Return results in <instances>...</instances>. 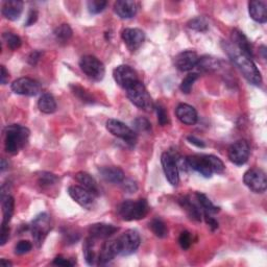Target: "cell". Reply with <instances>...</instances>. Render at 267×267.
Masks as SVG:
<instances>
[{
	"instance_id": "obj_52",
	"label": "cell",
	"mask_w": 267,
	"mask_h": 267,
	"mask_svg": "<svg viewBox=\"0 0 267 267\" xmlns=\"http://www.w3.org/2000/svg\"><path fill=\"white\" fill-rule=\"evenodd\" d=\"M187 139H188L189 142H190L191 144H193V145L197 146V147H202V148H203V147L206 146V144H205L202 140L197 139V138L194 137V136H189Z\"/></svg>"
},
{
	"instance_id": "obj_23",
	"label": "cell",
	"mask_w": 267,
	"mask_h": 267,
	"mask_svg": "<svg viewBox=\"0 0 267 267\" xmlns=\"http://www.w3.org/2000/svg\"><path fill=\"white\" fill-rule=\"evenodd\" d=\"M103 179L112 184H120L125 181V172L116 166H105L99 168Z\"/></svg>"
},
{
	"instance_id": "obj_35",
	"label": "cell",
	"mask_w": 267,
	"mask_h": 267,
	"mask_svg": "<svg viewBox=\"0 0 267 267\" xmlns=\"http://www.w3.org/2000/svg\"><path fill=\"white\" fill-rule=\"evenodd\" d=\"M3 40L6 43L7 47L12 50H17L18 48H20L21 44H22L20 37H18L13 32H4L3 33Z\"/></svg>"
},
{
	"instance_id": "obj_22",
	"label": "cell",
	"mask_w": 267,
	"mask_h": 267,
	"mask_svg": "<svg viewBox=\"0 0 267 267\" xmlns=\"http://www.w3.org/2000/svg\"><path fill=\"white\" fill-rule=\"evenodd\" d=\"M118 228L113 225L108 224H94L89 228V234L94 239H107L111 237L116 232H118Z\"/></svg>"
},
{
	"instance_id": "obj_25",
	"label": "cell",
	"mask_w": 267,
	"mask_h": 267,
	"mask_svg": "<svg viewBox=\"0 0 267 267\" xmlns=\"http://www.w3.org/2000/svg\"><path fill=\"white\" fill-rule=\"evenodd\" d=\"M249 12L253 20L258 23H265L267 21L266 3L261 0H254L249 3Z\"/></svg>"
},
{
	"instance_id": "obj_16",
	"label": "cell",
	"mask_w": 267,
	"mask_h": 267,
	"mask_svg": "<svg viewBox=\"0 0 267 267\" xmlns=\"http://www.w3.org/2000/svg\"><path fill=\"white\" fill-rule=\"evenodd\" d=\"M199 61L195 51L187 50L179 53L174 59V65L180 71H190L197 66Z\"/></svg>"
},
{
	"instance_id": "obj_14",
	"label": "cell",
	"mask_w": 267,
	"mask_h": 267,
	"mask_svg": "<svg viewBox=\"0 0 267 267\" xmlns=\"http://www.w3.org/2000/svg\"><path fill=\"white\" fill-rule=\"evenodd\" d=\"M161 163L167 181H168L172 186L179 185L180 183L179 167H177V164L172 155L169 152L162 153Z\"/></svg>"
},
{
	"instance_id": "obj_39",
	"label": "cell",
	"mask_w": 267,
	"mask_h": 267,
	"mask_svg": "<svg viewBox=\"0 0 267 267\" xmlns=\"http://www.w3.org/2000/svg\"><path fill=\"white\" fill-rule=\"evenodd\" d=\"M108 2L105 1V0H90V1H88L87 5H88V9L89 12L91 14H99L102 13L103 10L106 8Z\"/></svg>"
},
{
	"instance_id": "obj_17",
	"label": "cell",
	"mask_w": 267,
	"mask_h": 267,
	"mask_svg": "<svg viewBox=\"0 0 267 267\" xmlns=\"http://www.w3.org/2000/svg\"><path fill=\"white\" fill-rule=\"evenodd\" d=\"M187 164L189 168H191L198 173L202 174L205 177H211L213 174L212 169H211L209 161L206 155H190V157L186 158Z\"/></svg>"
},
{
	"instance_id": "obj_21",
	"label": "cell",
	"mask_w": 267,
	"mask_h": 267,
	"mask_svg": "<svg viewBox=\"0 0 267 267\" xmlns=\"http://www.w3.org/2000/svg\"><path fill=\"white\" fill-rule=\"evenodd\" d=\"M114 10L121 19H130L136 15L138 5L131 0H119L114 4Z\"/></svg>"
},
{
	"instance_id": "obj_27",
	"label": "cell",
	"mask_w": 267,
	"mask_h": 267,
	"mask_svg": "<svg viewBox=\"0 0 267 267\" xmlns=\"http://www.w3.org/2000/svg\"><path fill=\"white\" fill-rule=\"evenodd\" d=\"M2 225H8V222L12 219L14 214V207H15V200L14 197L9 194H2Z\"/></svg>"
},
{
	"instance_id": "obj_18",
	"label": "cell",
	"mask_w": 267,
	"mask_h": 267,
	"mask_svg": "<svg viewBox=\"0 0 267 267\" xmlns=\"http://www.w3.org/2000/svg\"><path fill=\"white\" fill-rule=\"evenodd\" d=\"M118 255L119 252L116 240H108L103 244L102 249H100V252L97 256V263L99 265H106L112 261Z\"/></svg>"
},
{
	"instance_id": "obj_10",
	"label": "cell",
	"mask_w": 267,
	"mask_h": 267,
	"mask_svg": "<svg viewBox=\"0 0 267 267\" xmlns=\"http://www.w3.org/2000/svg\"><path fill=\"white\" fill-rule=\"evenodd\" d=\"M12 91L23 96H36L41 92V84L30 77H20L10 86Z\"/></svg>"
},
{
	"instance_id": "obj_42",
	"label": "cell",
	"mask_w": 267,
	"mask_h": 267,
	"mask_svg": "<svg viewBox=\"0 0 267 267\" xmlns=\"http://www.w3.org/2000/svg\"><path fill=\"white\" fill-rule=\"evenodd\" d=\"M32 249V244L27 240H21L17 243L15 247V254L16 255H24L30 252Z\"/></svg>"
},
{
	"instance_id": "obj_55",
	"label": "cell",
	"mask_w": 267,
	"mask_h": 267,
	"mask_svg": "<svg viewBox=\"0 0 267 267\" xmlns=\"http://www.w3.org/2000/svg\"><path fill=\"white\" fill-rule=\"evenodd\" d=\"M0 263H1L2 265H5L6 267H8V266H12V263L8 262V261H5L4 259H1V261H0Z\"/></svg>"
},
{
	"instance_id": "obj_33",
	"label": "cell",
	"mask_w": 267,
	"mask_h": 267,
	"mask_svg": "<svg viewBox=\"0 0 267 267\" xmlns=\"http://www.w3.org/2000/svg\"><path fill=\"white\" fill-rule=\"evenodd\" d=\"M54 37L60 43L68 42L72 37V29L68 24H62L54 30Z\"/></svg>"
},
{
	"instance_id": "obj_38",
	"label": "cell",
	"mask_w": 267,
	"mask_h": 267,
	"mask_svg": "<svg viewBox=\"0 0 267 267\" xmlns=\"http://www.w3.org/2000/svg\"><path fill=\"white\" fill-rule=\"evenodd\" d=\"M207 159L209 161L211 169H212L213 173H222L225 171V164L219 158L215 157V155L212 154H207Z\"/></svg>"
},
{
	"instance_id": "obj_15",
	"label": "cell",
	"mask_w": 267,
	"mask_h": 267,
	"mask_svg": "<svg viewBox=\"0 0 267 267\" xmlns=\"http://www.w3.org/2000/svg\"><path fill=\"white\" fill-rule=\"evenodd\" d=\"M122 40L131 51H135L145 40V33L139 28H126L122 31Z\"/></svg>"
},
{
	"instance_id": "obj_24",
	"label": "cell",
	"mask_w": 267,
	"mask_h": 267,
	"mask_svg": "<svg viewBox=\"0 0 267 267\" xmlns=\"http://www.w3.org/2000/svg\"><path fill=\"white\" fill-rule=\"evenodd\" d=\"M22 10H23V2L19 0H9V1H4L2 4V15L8 20H18Z\"/></svg>"
},
{
	"instance_id": "obj_46",
	"label": "cell",
	"mask_w": 267,
	"mask_h": 267,
	"mask_svg": "<svg viewBox=\"0 0 267 267\" xmlns=\"http://www.w3.org/2000/svg\"><path fill=\"white\" fill-rule=\"evenodd\" d=\"M9 238V228L8 225H1L0 231V246H4Z\"/></svg>"
},
{
	"instance_id": "obj_53",
	"label": "cell",
	"mask_w": 267,
	"mask_h": 267,
	"mask_svg": "<svg viewBox=\"0 0 267 267\" xmlns=\"http://www.w3.org/2000/svg\"><path fill=\"white\" fill-rule=\"evenodd\" d=\"M7 82H8V72L6 71L4 66H1V84L5 85Z\"/></svg>"
},
{
	"instance_id": "obj_4",
	"label": "cell",
	"mask_w": 267,
	"mask_h": 267,
	"mask_svg": "<svg viewBox=\"0 0 267 267\" xmlns=\"http://www.w3.org/2000/svg\"><path fill=\"white\" fill-rule=\"evenodd\" d=\"M126 92L131 102L139 109L146 111V112L154 109V105L149 93L147 92L145 86L140 81L129 87Z\"/></svg>"
},
{
	"instance_id": "obj_47",
	"label": "cell",
	"mask_w": 267,
	"mask_h": 267,
	"mask_svg": "<svg viewBox=\"0 0 267 267\" xmlns=\"http://www.w3.org/2000/svg\"><path fill=\"white\" fill-rule=\"evenodd\" d=\"M204 217L206 219V222L209 225V227L211 228V230L215 231L216 229H218V222H217V220L214 219L212 216H211V214L204 212Z\"/></svg>"
},
{
	"instance_id": "obj_29",
	"label": "cell",
	"mask_w": 267,
	"mask_h": 267,
	"mask_svg": "<svg viewBox=\"0 0 267 267\" xmlns=\"http://www.w3.org/2000/svg\"><path fill=\"white\" fill-rule=\"evenodd\" d=\"M180 204L191 219H194L196 221L202 220V211H200L198 206H196L193 202H191V199H189L188 197H184L180 200Z\"/></svg>"
},
{
	"instance_id": "obj_30",
	"label": "cell",
	"mask_w": 267,
	"mask_h": 267,
	"mask_svg": "<svg viewBox=\"0 0 267 267\" xmlns=\"http://www.w3.org/2000/svg\"><path fill=\"white\" fill-rule=\"evenodd\" d=\"M84 257L86 262L89 265H94L95 262L97 261V256L95 254L94 251V238H92L91 236L87 238L84 242Z\"/></svg>"
},
{
	"instance_id": "obj_2",
	"label": "cell",
	"mask_w": 267,
	"mask_h": 267,
	"mask_svg": "<svg viewBox=\"0 0 267 267\" xmlns=\"http://www.w3.org/2000/svg\"><path fill=\"white\" fill-rule=\"evenodd\" d=\"M29 130L20 125H10L4 129V148L9 154H16L29 139Z\"/></svg>"
},
{
	"instance_id": "obj_26",
	"label": "cell",
	"mask_w": 267,
	"mask_h": 267,
	"mask_svg": "<svg viewBox=\"0 0 267 267\" xmlns=\"http://www.w3.org/2000/svg\"><path fill=\"white\" fill-rule=\"evenodd\" d=\"M75 180L82 185V187L86 188L87 190L92 192L96 196L98 195V192H99L98 185H97L96 181L93 179V177L90 174L87 173V172H84V171L77 172L75 174Z\"/></svg>"
},
{
	"instance_id": "obj_31",
	"label": "cell",
	"mask_w": 267,
	"mask_h": 267,
	"mask_svg": "<svg viewBox=\"0 0 267 267\" xmlns=\"http://www.w3.org/2000/svg\"><path fill=\"white\" fill-rule=\"evenodd\" d=\"M195 196L199 206L203 208L204 212L209 214H215L219 212V207H216L212 202H211L207 195L203 193H196Z\"/></svg>"
},
{
	"instance_id": "obj_36",
	"label": "cell",
	"mask_w": 267,
	"mask_h": 267,
	"mask_svg": "<svg viewBox=\"0 0 267 267\" xmlns=\"http://www.w3.org/2000/svg\"><path fill=\"white\" fill-rule=\"evenodd\" d=\"M188 26L190 28H192V29H194V30L200 31V32H205L209 28L208 21L204 17L193 18L192 20H190L188 22Z\"/></svg>"
},
{
	"instance_id": "obj_13",
	"label": "cell",
	"mask_w": 267,
	"mask_h": 267,
	"mask_svg": "<svg viewBox=\"0 0 267 267\" xmlns=\"http://www.w3.org/2000/svg\"><path fill=\"white\" fill-rule=\"evenodd\" d=\"M68 194L75 203H77L83 208L90 210L95 204L96 195L82 186H70L68 188Z\"/></svg>"
},
{
	"instance_id": "obj_50",
	"label": "cell",
	"mask_w": 267,
	"mask_h": 267,
	"mask_svg": "<svg viewBox=\"0 0 267 267\" xmlns=\"http://www.w3.org/2000/svg\"><path fill=\"white\" fill-rule=\"evenodd\" d=\"M41 55H42V52H41V51H38V50L32 51V52L29 54V57H28V63H29L31 66H35V65L38 63V61L40 60Z\"/></svg>"
},
{
	"instance_id": "obj_48",
	"label": "cell",
	"mask_w": 267,
	"mask_h": 267,
	"mask_svg": "<svg viewBox=\"0 0 267 267\" xmlns=\"http://www.w3.org/2000/svg\"><path fill=\"white\" fill-rule=\"evenodd\" d=\"M37 20H38V12L36 9H31L30 12L28 13V16H27V19H26V22H25V25L30 26L33 23H36Z\"/></svg>"
},
{
	"instance_id": "obj_41",
	"label": "cell",
	"mask_w": 267,
	"mask_h": 267,
	"mask_svg": "<svg viewBox=\"0 0 267 267\" xmlns=\"http://www.w3.org/2000/svg\"><path fill=\"white\" fill-rule=\"evenodd\" d=\"M58 182V177L49 172H43L39 176V184L41 186H51Z\"/></svg>"
},
{
	"instance_id": "obj_5",
	"label": "cell",
	"mask_w": 267,
	"mask_h": 267,
	"mask_svg": "<svg viewBox=\"0 0 267 267\" xmlns=\"http://www.w3.org/2000/svg\"><path fill=\"white\" fill-rule=\"evenodd\" d=\"M80 67L82 71L95 82H99L104 79L106 68L105 65L93 55H85L80 61Z\"/></svg>"
},
{
	"instance_id": "obj_7",
	"label": "cell",
	"mask_w": 267,
	"mask_h": 267,
	"mask_svg": "<svg viewBox=\"0 0 267 267\" xmlns=\"http://www.w3.org/2000/svg\"><path fill=\"white\" fill-rule=\"evenodd\" d=\"M107 130L112 134L113 136L120 138L127 142L130 145H135L137 141V135L131 128H129L124 122L117 119H109L107 121Z\"/></svg>"
},
{
	"instance_id": "obj_11",
	"label": "cell",
	"mask_w": 267,
	"mask_h": 267,
	"mask_svg": "<svg viewBox=\"0 0 267 267\" xmlns=\"http://www.w3.org/2000/svg\"><path fill=\"white\" fill-rule=\"evenodd\" d=\"M113 76L115 82L125 90L132 85L139 82V77L137 72L134 70L131 66L128 65H120L114 69Z\"/></svg>"
},
{
	"instance_id": "obj_8",
	"label": "cell",
	"mask_w": 267,
	"mask_h": 267,
	"mask_svg": "<svg viewBox=\"0 0 267 267\" xmlns=\"http://www.w3.org/2000/svg\"><path fill=\"white\" fill-rule=\"evenodd\" d=\"M31 235L37 247L40 248L44 239L46 238L48 232L50 231V218L47 213L39 214L35 219L32 220L31 226Z\"/></svg>"
},
{
	"instance_id": "obj_19",
	"label": "cell",
	"mask_w": 267,
	"mask_h": 267,
	"mask_svg": "<svg viewBox=\"0 0 267 267\" xmlns=\"http://www.w3.org/2000/svg\"><path fill=\"white\" fill-rule=\"evenodd\" d=\"M175 114L177 119L186 126H193L197 122L198 117L196 110L187 104H181L177 106L175 110Z\"/></svg>"
},
{
	"instance_id": "obj_12",
	"label": "cell",
	"mask_w": 267,
	"mask_h": 267,
	"mask_svg": "<svg viewBox=\"0 0 267 267\" xmlns=\"http://www.w3.org/2000/svg\"><path fill=\"white\" fill-rule=\"evenodd\" d=\"M251 148L246 140H239L233 143L229 148V159L235 165L241 166L246 164L250 158Z\"/></svg>"
},
{
	"instance_id": "obj_43",
	"label": "cell",
	"mask_w": 267,
	"mask_h": 267,
	"mask_svg": "<svg viewBox=\"0 0 267 267\" xmlns=\"http://www.w3.org/2000/svg\"><path fill=\"white\" fill-rule=\"evenodd\" d=\"M155 112H157V116H158V122L160 124V126L164 127L167 124H168V114H167L166 110L164 107H162L161 105H158L154 107Z\"/></svg>"
},
{
	"instance_id": "obj_28",
	"label": "cell",
	"mask_w": 267,
	"mask_h": 267,
	"mask_svg": "<svg viewBox=\"0 0 267 267\" xmlns=\"http://www.w3.org/2000/svg\"><path fill=\"white\" fill-rule=\"evenodd\" d=\"M38 108L44 114H52L57 110V103L50 93H44L39 99Z\"/></svg>"
},
{
	"instance_id": "obj_51",
	"label": "cell",
	"mask_w": 267,
	"mask_h": 267,
	"mask_svg": "<svg viewBox=\"0 0 267 267\" xmlns=\"http://www.w3.org/2000/svg\"><path fill=\"white\" fill-rule=\"evenodd\" d=\"M122 183H125L124 184V188H125V190L130 192V193H133V192H135L138 187H137V184L135 182H133L131 180H128V181H124Z\"/></svg>"
},
{
	"instance_id": "obj_3",
	"label": "cell",
	"mask_w": 267,
	"mask_h": 267,
	"mask_svg": "<svg viewBox=\"0 0 267 267\" xmlns=\"http://www.w3.org/2000/svg\"><path fill=\"white\" fill-rule=\"evenodd\" d=\"M149 212V206L146 199L125 200L117 208V214L126 221L143 219Z\"/></svg>"
},
{
	"instance_id": "obj_9",
	"label": "cell",
	"mask_w": 267,
	"mask_h": 267,
	"mask_svg": "<svg viewBox=\"0 0 267 267\" xmlns=\"http://www.w3.org/2000/svg\"><path fill=\"white\" fill-rule=\"evenodd\" d=\"M243 182L252 191L256 193H263L267 188L266 174L262 169L252 168L244 173Z\"/></svg>"
},
{
	"instance_id": "obj_44",
	"label": "cell",
	"mask_w": 267,
	"mask_h": 267,
	"mask_svg": "<svg viewBox=\"0 0 267 267\" xmlns=\"http://www.w3.org/2000/svg\"><path fill=\"white\" fill-rule=\"evenodd\" d=\"M192 238H191V234L188 231H184L181 233L180 238H179V243L183 250H188L191 246Z\"/></svg>"
},
{
	"instance_id": "obj_32",
	"label": "cell",
	"mask_w": 267,
	"mask_h": 267,
	"mask_svg": "<svg viewBox=\"0 0 267 267\" xmlns=\"http://www.w3.org/2000/svg\"><path fill=\"white\" fill-rule=\"evenodd\" d=\"M149 228L152 233L159 238H165L168 235V229H167L165 222L160 218H154L149 224Z\"/></svg>"
},
{
	"instance_id": "obj_49",
	"label": "cell",
	"mask_w": 267,
	"mask_h": 267,
	"mask_svg": "<svg viewBox=\"0 0 267 267\" xmlns=\"http://www.w3.org/2000/svg\"><path fill=\"white\" fill-rule=\"evenodd\" d=\"M53 264L59 265V266H65V267H70L75 264V262H71L70 259H65L63 257H57L53 260Z\"/></svg>"
},
{
	"instance_id": "obj_6",
	"label": "cell",
	"mask_w": 267,
	"mask_h": 267,
	"mask_svg": "<svg viewBox=\"0 0 267 267\" xmlns=\"http://www.w3.org/2000/svg\"><path fill=\"white\" fill-rule=\"evenodd\" d=\"M116 242L119 255L129 256L138 250L141 243V238L136 230H128L118 239H116Z\"/></svg>"
},
{
	"instance_id": "obj_1",
	"label": "cell",
	"mask_w": 267,
	"mask_h": 267,
	"mask_svg": "<svg viewBox=\"0 0 267 267\" xmlns=\"http://www.w3.org/2000/svg\"><path fill=\"white\" fill-rule=\"evenodd\" d=\"M222 48L225 49L232 62L238 67V69L241 71L243 76L252 85L260 86L262 84L261 73L250 57H248L246 53H243L236 46H234L232 43L229 42H222Z\"/></svg>"
},
{
	"instance_id": "obj_54",
	"label": "cell",
	"mask_w": 267,
	"mask_h": 267,
	"mask_svg": "<svg viewBox=\"0 0 267 267\" xmlns=\"http://www.w3.org/2000/svg\"><path fill=\"white\" fill-rule=\"evenodd\" d=\"M8 166V164L6 165V162H5V160L4 159H2L1 160V171L3 172L5 169H6V167Z\"/></svg>"
},
{
	"instance_id": "obj_45",
	"label": "cell",
	"mask_w": 267,
	"mask_h": 267,
	"mask_svg": "<svg viewBox=\"0 0 267 267\" xmlns=\"http://www.w3.org/2000/svg\"><path fill=\"white\" fill-rule=\"evenodd\" d=\"M72 90H73L74 94L79 96L84 103H90V104L93 103L91 95L89 94L88 92H86L83 88L77 87V86H72Z\"/></svg>"
},
{
	"instance_id": "obj_40",
	"label": "cell",
	"mask_w": 267,
	"mask_h": 267,
	"mask_svg": "<svg viewBox=\"0 0 267 267\" xmlns=\"http://www.w3.org/2000/svg\"><path fill=\"white\" fill-rule=\"evenodd\" d=\"M134 128L137 132H142V133H149L151 131V125L150 122L144 117H138L137 119L134 120L133 122Z\"/></svg>"
},
{
	"instance_id": "obj_20",
	"label": "cell",
	"mask_w": 267,
	"mask_h": 267,
	"mask_svg": "<svg viewBox=\"0 0 267 267\" xmlns=\"http://www.w3.org/2000/svg\"><path fill=\"white\" fill-rule=\"evenodd\" d=\"M231 40L234 46H236L239 50H241L243 53H246L251 59L253 58V55H254L253 46L250 40L247 38V36L244 35L242 31L238 29H234L232 31Z\"/></svg>"
},
{
	"instance_id": "obj_34",
	"label": "cell",
	"mask_w": 267,
	"mask_h": 267,
	"mask_svg": "<svg viewBox=\"0 0 267 267\" xmlns=\"http://www.w3.org/2000/svg\"><path fill=\"white\" fill-rule=\"evenodd\" d=\"M197 66L199 67V69L205 71L216 70L219 67V61L211 57H203L199 59Z\"/></svg>"
},
{
	"instance_id": "obj_37",
	"label": "cell",
	"mask_w": 267,
	"mask_h": 267,
	"mask_svg": "<svg viewBox=\"0 0 267 267\" xmlns=\"http://www.w3.org/2000/svg\"><path fill=\"white\" fill-rule=\"evenodd\" d=\"M198 79V74L197 73H189L185 79L183 80L181 84V90L185 94H189L192 90V87L196 80Z\"/></svg>"
}]
</instances>
